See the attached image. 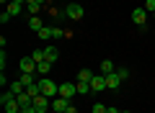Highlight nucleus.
Wrapping results in <instances>:
<instances>
[{
    "instance_id": "obj_12",
    "label": "nucleus",
    "mask_w": 155,
    "mask_h": 113,
    "mask_svg": "<svg viewBox=\"0 0 155 113\" xmlns=\"http://www.w3.org/2000/svg\"><path fill=\"white\" fill-rule=\"evenodd\" d=\"M16 100H18V103H21V108H28V105H34V98H31V95H28V93H26V90H23V93H21V95H16Z\"/></svg>"
},
{
    "instance_id": "obj_11",
    "label": "nucleus",
    "mask_w": 155,
    "mask_h": 113,
    "mask_svg": "<svg viewBox=\"0 0 155 113\" xmlns=\"http://www.w3.org/2000/svg\"><path fill=\"white\" fill-rule=\"evenodd\" d=\"M28 28H31V31H41V28H44V21H41V18H39V16H31V18H28Z\"/></svg>"
},
{
    "instance_id": "obj_35",
    "label": "nucleus",
    "mask_w": 155,
    "mask_h": 113,
    "mask_svg": "<svg viewBox=\"0 0 155 113\" xmlns=\"http://www.w3.org/2000/svg\"><path fill=\"white\" fill-rule=\"evenodd\" d=\"M52 113H67V111H52Z\"/></svg>"
},
{
    "instance_id": "obj_33",
    "label": "nucleus",
    "mask_w": 155,
    "mask_h": 113,
    "mask_svg": "<svg viewBox=\"0 0 155 113\" xmlns=\"http://www.w3.org/2000/svg\"><path fill=\"white\" fill-rule=\"evenodd\" d=\"M11 3H18V5H26L28 0H11Z\"/></svg>"
},
{
    "instance_id": "obj_1",
    "label": "nucleus",
    "mask_w": 155,
    "mask_h": 113,
    "mask_svg": "<svg viewBox=\"0 0 155 113\" xmlns=\"http://www.w3.org/2000/svg\"><path fill=\"white\" fill-rule=\"evenodd\" d=\"M39 85H41V95H47L49 100L60 95V85H57V82H52L49 77H39Z\"/></svg>"
},
{
    "instance_id": "obj_27",
    "label": "nucleus",
    "mask_w": 155,
    "mask_h": 113,
    "mask_svg": "<svg viewBox=\"0 0 155 113\" xmlns=\"http://www.w3.org/2000/svg\"><path fill=\"white\" fill-rule=\"evenodd\" d=\"M91 113H106V105H104V103H96V105H93V111H91Z\"/></svg>"
},
{
    "instance_id": "obj_37",
    "label": "nucleus",
    "mask_w": 155,
    "mask_h": 113,
    "mask_svg": "<svg viewBox=\"0 0 155 113\" xmlns=\"http://www.w3.org/2000/svg\"><path fill=\"white\" fill-rule=\"evenodd\" d=\"M122 113H129V111H122Z\"/></svg>"
},
{
    "instance_id": "obj_28",
    "label": "nucleus",
    "mask_w": 155,
    "mask_h": 113,
    "mask_svg": "<svg viewBox=\"0 0 155 113\" xmlns=\"http://www.w3.org/2000/svg\"><path fill=\"white\" fill-rule=\"evenodd\" d=\"M5 62H8V57H5V49H3V54H0V67H3V72H5Z\"/></svg>"
},
{
    "instance_id": "obj_9",
    "label": "nucleus",
    "mask_w": 155,
    "mask_h": 113,
    "mask_svg": "<svg viewBox=\"0 0 155 113\" xmlns=\"http://www.w3.org/2000/svg\"><path fill=\"white\" fill-rule=\"evenodd\" d=\"M67 108H70V100L67 98H62V95L52 98V111H67Z\"/></svg>"
},
{
    "instance_id": "obj_29",
    "label": "nucleus",
    "mask_w": 155,
    "mask_h": 113,
    "mask_svg": "<svg viewBox=\"0 0 155 113\" xmlns=\"http://www.w3.org/2000/svg\"><path fill=\"white\" fill-rule=\"evenodd\" d=\"M11 18H13V16H11V13H8V11H5V13H3V16H0V23H8V21H11Z\"/></svg>"
},
{
    "instance_id": "obj_2",
    "label": "nucleus",
    "mask_w": 155,
    "mask_h": 113,
    "mask_svg": "<svg viewBox=\"0 0 155 113\" xmlns=\"http://www.w3.org/2000/svg\"><path fill=\"white\" fill-rule=\"evenodd\" d=\"M65 16L70 18V21H80V18H83V5H80V3H67Z\"/></svg>"
},
{
    "instance_id": "obj_19",
    "label": "nucleus",
    "mask_w": 155,
    "mask_h": 113,
    "mask_svg": "<svg viewBox=\"0 0 155 113\" xmlns=\"http://www.w3.org/2000/svg\"><path fill=\"white\" fill-rule=\"evenodd\" d=\"M26 93H28V95H31V98H36V95H41V85H39V80L34 82V85H28V87H26Z\"/></svg>"
},
{
    "instance_id": "obj_25",
    "label": "nucleus",
    "mask_w": 155,
    "mask_h": 113,
    "mask_svg": "<svg viewBox=\"0 0 155 113\" xmlns=\"http://www.w3.org/2000/svg\"><path fill=\"white\" fill-rule=\"evenodd\" d=\"M13 98H16V95H13V93L8 90V93H3V95H0V103H3V105H5L8 100H13Z\"/></svg>"
},
{
    "instance_id": "obj_24",
    "label": "nucleus",
    "mask_w": 155,
    "mask_h": 113,
    "mask_svg": "<svg viewBox=\"0 0 155 113\" xmlns=\"http://www.w3.org/2000/svg\"><path fill=\"white\" fill-rule=\"evenodd\" d=\"M142 8L150 13V16H153V13H155V0H145V5H142Z\"/></svg>"
},
{
    "instance_id": "obj_22",
    "label": "nucleus",
    "mask_w": 155,
    "mask_h": 113,
    "mask_svg": "<svg viewBox=\"0 0 155 113\" xmlns=\"http://www.w3.org/2000/svg\"><path fill=\"white\" fill-rule=\"evenodd\" d=\"M52 39H67V31L60 26H52Z\"/></svg>"
},
{
    "instance_id": "obj_23",
    "label": "nucleus",
    "mask_w": 155,
    "mask_h": 113,
    "mask_svg": "<svg viewBox=\"0 0 155 113\" xmlns=\"http://www.w3.org/2000/svg\"><path fill=\"white\" fill-rule=\"evenodd\" d=\"M36 36H39V39H44V41H47V39H52V26H44L41 31L36 33Z\"/></svg>"
},
{
    "instance_id": "obj_16",
    "label": "nucleus",
    "mask_w": 155,
    "mask_h": 113,
    "mask_svg": "<svg viewBox=\"0 0 155 113\" xmlns=\"http://www.w3.org/2000/svg\"><path fill=\"white\" fill-rule=\"evenodd\" d=\"M75 85H78V95H88V93H91V82L75 80Z\"/></svg>"
},
{
    "instance_id": "obj_7",
    "label": "nucleus",
    "mask_w": 155,
    "mask_h": 113,
    "mask_svg": "<svg viewBox=\"0 0 155 113\" xmlns=\"http://www.w3.org/2000/svg\"><path fill=\"white\" fill-rule=\"evenodd\" d=\"M147 16H150V13L145 11V8H134V11H132V23H137V26H145Z\"/></svg>"
},
{
    "instance_id": "obj_20",
    "label": "nucleus",
    "mask_w": 155,
    "mask_h": 113,
    "mask_svg": "<svg viewBox=\"0 0 155 113\" xmlns=\"http://www.w3.org/2000/svg\"><path fill=\"white\" fill-rule=\"evenodd\" d=\"M31 59L36 62V64H39V62H44V59H47V54H44V49H34V52H31Z\"/></svg>"
},
{
    "instance_id": "obj_14",
    "label": "nucleus",
    "mask_w": 155,
    "mask_h": 113,
    "mask_svg": "<svg viewBox=\"0 0 155 113\" xmlns=\"http://www.w3.org/2000/svg\"><path fill=\"white\" fill-rule=\"evenodd\" d=\"M3 108H5V113H21V103H18L16 98H13V100H8Z\"/></svg>"
},
{
    "instance_id": "obj_17",
    "label": "nucleus",
    "mask_w": 155,
    "mask_h": 113,
    "mask_svg": "<svg viewBox=\"0 0 155 113\" xmlns=\"http://www.w3.org/2000/svg\"><path fill=\"white\" fill-rule=\"evenodd\" d=\"M101 72H104V75H111V72H116L114 62H111V59H104V62H101Z\"/></svg>"
},
{
    "instance_id": "obj_6",
    "label": "nucleus",
    "mask_w": 155,
    "mask_h": 113,
    "mask_svg": "<svg viewBox=\"0 0 155 113\" xmlns=\"http://www.w3.org/2000/svg\"><path fill=\"white\" fill-rule=\"evenodd\" d=\"M106 90V75H93L91 80V93H104Z\"/></svg>"
},
{
    "instance_id": "obj_13",
    "label": "nucleus",
    "mask_w": 155,
    "mask_h": 113,
    "mask_svg": "<svg viewBox=\"0 0 155 113\" xmlns=\"http://www.w3.org/2000/svg\"><path fill=\"white\" fill-rule=\"evenodd\" d=\"M44 54H47V62H52V64H54V62H57V57H60V52H57V46H52V44H49V46L44 49Z\"/></svg>"
},
{
    "instance_id": "obj_4",
    "label": "nucleus",
    "mask_w": 155,
    "mask_h": 113,
    "mask_svg": "<svg viewBox=\"0 0 155 113\" xmlns=\"http://www.w3.org/2000/svg\"><path fill=\"white\" fill-rule=\"evenodd\" d=\"M34 108H36V113H47L52 108V100L47 95H36L34 98Z\"/></svg>"
},
{
    "instance_id": "obj_21",
    "label": "nucleus",
    "mask_w": 155,
    "mask_h": 113,
    "mask_svg": "<svg viewBox=\"0 0 155 113\" xmlns=\"http://www.w3.org/2000/svg\"><path fill=\"white\" fill-rule=\"evenodd\" d=\"M75 80H83V82H91V80H93V72H91V70H80V72H78V77H75Z\"/></svg>"
},
{
    "instance_id": "obj_18",
    "label": "nucleus",
    "mask_w": 155,
    "mask_h": 113,
    "mask_svg": "<svg viewBox=\"0 0 155 113\" xmlns=\"http://www.w3.org/2000/svg\"><path fill=\"white\" fill-rule=\"evenodd\" d=\"M23 90H26V85H23L21 80H16V82H11V93H13V95H21Z\"/></svg>"
},
{
    "instance_id": "obj_26",
    "label": "nucleus",
    "mask_w": 155,
    "mask_h": 113,
    "mask_svg": "<svg viewBox=\"0 0 155 113\" xmlns=\"http://www.w3.org/2000/svg\"><path fill=\"white\" fill-rule=\"evenodd\" d=\"M116 75L122 77V80H129V70H127V67H119V70H116Z\"/></svg>"
},
{
    "instance_id": "obj_32",
    "label": "nucleus",
    "mask_w": 155,
    "mask_h": 113,
    "mask_svg": "<svg viewBox=\"0 0 155 113\" xmlns=\"http://www.w3.org/2000/svg\"><path fill=\"white\" fill-rule=\"evenodd\" d=\"M67 113H80V111H78L75 105H70V108H67Z\"/></svg>"
},
{
    "instance_id": "obj_8",
    "label": "nucleus",
    "mask_w": 155,
    "mask_h": 113,
    "mask_svg": "<svg viewBox=\"0 0 155 113\" xmlns=\"http://www.w3.org/2000/svg\"><path fill=\"white\" fill-rule=\"evenodd\" d=\"M122 77L116 75V72H111V75H106V90H119V85H122Z\"/></svg>"
},
{
    "instance_id": "obj_36",
    "label": "nucleus",
    "mask_w": 155,
    "mask_h": 113,
    "mask_svg": "<svg viewBox=\"0 0 155 113\" xmlns=\"http://www.w3.org/2000/svg\"><path fill=\"white\" fill-rule=\"evenodd\" d=\"M153 21H155V13H153Z\"/></svg>"
},
{
    "instance_id": "obj_34",
    "label": "nucleus",
    "mask_w": 155,
    "mask_h": 113,
    "mask_svg": "<svg viewBox=\"0 0 155 113\" xmlns=\"http://www.w3.org/2000/svg\"><path fill=\"white\" fill-rule=\"evenodd\" d=\"M41 5H44V8H47V5H49V0H41Z\"/></svg>"
},
{
    "instance_id": "obj_10",
    "label": "nucleus",
    "mask_w": 155,
    "mask_h": 113,
    "mask_svg": "<svg viewBox=\"0 0 155 113\" xmlns=\"http://www.w3.org/2000/svg\"><path fill=\"white\" fill-rule=\"evenodd\" d=\"M49 72H52V62H39V64H36V75L39 77H47V75H49Z\"/></svg>"
},
{
    "instance_id": "obj_5",
    "label": "nucleus",
    "mask_w": 155,
    "mask_h": 113,
    "mask_svg": "<svg viewBox=\"0 0 155 113\" xmlns=\"http://www.w3.org/2000/svg\"><path fill=\"white\" fill-rule=\"evenodd\" d=\"M60 95L67 98V100L75 98V95H78V85H75V82H62V85H60Z\"/></svg>"
},
{
    "instance_id": "obj_31",
    "label": "nucleus",
    "mask_w": 155,
    "mask_h": 113,
    "mask_svg": "<svg viewBox=\"0 0 155 113\" xmlns=\"http://www.w3.org/2000/svg\"><path fill=\"white\" fill-rule=\"evenodd\" d=\"M106 113H122V111H116L114 105H109V108H106Z\"/></svg>"
},
{
    "instance_id": "obj_30",
    "label": "nucleus",
    "mask_w": 155,
    "mask_h": 113,
    "mask_svg": "<svg viewBox=\"0 0 155 113\" xmlns=\"http://www.w3.org/2000/svg\"><path fill=\"white\" fill-rule=\"evenodd\" d=\"M21 113H36V108H34V105H28V108H21Z\"/></svg>"
},
{
    "instance_id": "obj_3",
    "label": "nucleus",
    "mask_w": 155,
    "mask_h": 113,
    "mask_svg": "<svg viewBox=\"0 0 155 113\" xmlns=\"http://www.w3.org/2000/svg\"><path fill=\"white\" fill-rule=\"evenodd\" d=\"M18 67H21V75H36V62H34L31 57H23V59L18 62Z\"/></svg>"
},
{
    "instance_id": "obj_15",
    "label": "nucleus",
    "mask_w": 155,
    "mask_h": 113,
    "mask_svg": "<svg viewBox=\"0 0 155 113\" xmlns=\"http://www.w3.org/2000/svg\"><path fill=\"white\" fill-rule=\"evenodd\" d=\"M23 8H26V5H18V3H8V5H5V11L11 13V16H21V13H23Z\"/></svg>"
}]
</instances>
